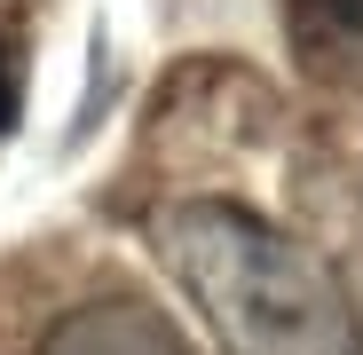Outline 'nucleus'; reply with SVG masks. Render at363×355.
<instances>
[{
  "mask_svg": "<svg viewBox=\"0 0 363 355\" xmlns=\"http://www.w3.org/2000/svg\"><path fill=\"white\" fill-rule=\"evenodd\" d=\"M166 276L221 339V355H363V308L308 237L237 198H174L150 213Z\"/></svg>",
  "mask_w": 363,
  "mask_h": 355,
  "instance_id": "f257e3e1",
  "label": "nucleus"
},
{
  "mask_svg": "<svg viewBox=\"0 0 363 355\" xmlns=\"http://www.w3.org/2000/svg\"><path fill=\"white\" fill-rule=\"evenodd\" d=\"M32 355H198V347L174 332V316L158 300L103 292V300H79L72 316H55Z\"/></svg>",
  "mask_w": 363,
  "mask_h": 355,
  "instance_id": "f03ea898",
  "label": "nucleus"
},
{
  "mask_svg": "<svg viewBox=\"0 0 363 355\" xmlns=\"http://www.w3.org/2000/svg\"><path fill=\"white\" fill-rule=\"evenodd\" d=\"M300 16H308V32H324V40H347V47H363V0H292Z\"/></svg>",
  "mask_w": 363,
  "mask_h": 355,
  "instance_id": "7ed1b4c3",
  "label": "nucleus"
}]
</instances>
